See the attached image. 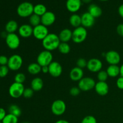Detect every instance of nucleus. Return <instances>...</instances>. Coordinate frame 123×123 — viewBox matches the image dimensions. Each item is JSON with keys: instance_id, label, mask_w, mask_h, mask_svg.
<instances>
[{"instance_id": "38", "label": "nucleus", "mask_w": 123, "mask_h": 123, "mask_svg": "<svg viewBox=\"0 0 123 123\" xmlns=\"http://www.w3.org/2000/svg\"><path fill=\"white\" fill-rule=\"evenodd\" d=\"M80 91L81 90L79 89V87H76V86L72 87L70 90V94L71 96H73V97H76V96H78L80 94Z\"/></svg>"}, {"instance_id": "42", "label": "nucleus", "mask_w": 123, "mask_h": 123, "mask_svg": "<svg viewBox=\"0 0 123 123\" xmlns=\"http://www.w3.org/2000/svg\"><path fill=\"white\" fill-rule=\"evenodd\" d=\"M7 114H6V111L4 108H0V121L2 122L3 119L6 116Z\"/></svg>"}, {"instance_id": "21", "label": "nucleus", "mask_w": 123, "mask_h": 123, "mask_svg": "<svg viewBox=\"0 0 123 123\" xmlns=\"http://www.w3.org/2000/svg\"><path fill=\"white\" fill-rule=\"evenodd\" d=\"M88 12L91 15H92L95 19L99 18L102 14V8L95 4H92L89 6L88 8Z\"/></svg>"}, {"instance_id": "14", "label": "nucleus", "mask_w": 123, "mask_h": 123, "mask_svg": "<svg viewBox=\"0 0 123 123\" xmlns=\"http://www.w3.org/2000/svg\"><path fill=\"white\" fill-rule=\"evenodd\" d=\"M56 20L55 14L53 12L48 11L42 16H41V24L46 26L52 25Z\"/></svg>"}, {"instance_id": "37", "label": "nucleus", "mask_w": 123, "mask_h": 123, "mask_svg": "<svg viewBox=\"0 0 123 123\" xmlns=\"http://www.w3.org/2000/svg\"><path fill=\"white\" fill-rule=\"evenodd\" d=\"M34 90H32L31 88H25L24 90V94H23V96L25 98H30L32 97L34 94Z\"/></svg>"}, {"instance_id": "46", "label": "nucleus", "mask_w": 123, "mask_h": 123, "mask_svg": "<svg viewBox=\"0 0 123 123\" xmlns=\"http://www.w3.org/2000/svg\"><path fill=\"white\" fill-rule=\"evenodd\" d=\"M120 76L123 77V64L120 67Z\"/></svg>"}, {"instance_id": "32", "label": "nucleus", "mask_w": 123, "mask_h": 123, "mask_svg": "<svg viewBox=\"0 0 123 123\" xmlns=\"http://www.w3.org/2000/svg\"><path fill=\"white\" fill-rule=\"evenodd\" d=\"M108 77H109V76H108L106 71L105 70H102L97 73V79H98V81L106 82V80L108 79Z\"/></svg>"}, {"instance_id": "44", "label": "nucleus", "mask_w": 123, "mask_h": 123, "mask_svg": "<svg viewBox=\"0 0 123 123\" xmlns=\"http://www.w3.org/2000/svg\"><path fill=\"white\" fill-rule=\"evenodd\" d=\"M42 72L44 74L49 73V67L48 66H43L42 67Z\"/></svg>"}, {"instance_id": "48", "label": "nucleus", "mask_w": 123, "mask_h": 123, "mask_svg": "<svg viewBox=\"0 0 123 123\" xmlns=\"http://www.w3.org/2000/svg\"><path fill=\"white\" fill-rule=\"evenodd\" d=\"M99 1H109V0H99Z\"/></svg>"}, {"instance_id": "11", "label": "nucleus", "mask_w": 123, "mask_h": 123, "mask_svg": "<svg viewBox=\"0 0 123 123\" xmlns=\"http://www.w3.org/2000/svg\"><path fill=\"white\" fill-rule=\"evenodd\" d=\"M105 60L109 65H118L121 61V56L118 52L110 50L105 54Z\"/></svg>"}, {"instance_id": "19", "label": "nucleus", "mask_w": 123, "mask_h": 123, "mask_svg": "<svg viewBox=\"0 0 123 123\" xmlns=\"http://www.w3.org/2000/svg\"><path fill=\"white\" fill-rule=\"evenodd\" d=\"M70 78L74 82H79L84 78V71L82 68L75 67L72 68L70 72Z\"/></svg>"}, {"instance_id": "26", "label": "nucleus", "mask_w": 123, "mask_h": 123, "mask_svg": "<svg viewBox=\"0 0 123 123\" xmlns=\"http://www.w3.org/2000/svg\"><path fill=\"white\" fill-rule=\"evenodd\" d=\"M27 70L30 74L36 75L42 72V67L37 62H33L28 66Z\"/></svg>"}, {"instance_id": "17", "label": "nucleus", "mask_w": 123, "mask_h": 123, "mask_svg": "<svg viewBox=\"0 0 123 123\" xmlns=\"http://www.w3.org/2000/svg\"><path fill=\"white\" fill-rule=\"evenodd\" d=\"M82 26L85 28L92 27L95 23V18L88 12L83 13L81 16Z\"/></svg>"}, {"instance_id": "6", "label": "nucleus", "mask_w": 123, "mask_h": 123, "mask_svg": "<svg viewBox=\"0 0 123 123\" xmlns=\"http://www.w3.org/2000/svg\"><path fill=\"white\" fill-rule=\"evenodd\" d=\"M24 90H25V87L24 84L14 82L10 86L8 89V93L12 98H18L23 96Z\"/></svg>"}, {"instance_id": "8", "label": "nucleus", "mask_w": 123, "mask_h": 123, "mask_svg": "<svg viewBox=\"0 0 123 123\" xmlns=\"http://www.w3.org/2000/svg\"><path fill=\"white\" fill-rule=\"evenodd\" d=\"M6 43L9 49L15 50L20 46V40L16 33L7 34L6 37Z\"/></svg>"}, {"instance_id": "39", "label": "nucleus", "mask_w": 123, "mask_h": 123, "mask_svg": "<svg viewBox=\"0 0 123 123\" xmlns=\"http://www.w3.org/2000/svg\"><path fill=\"white\" fill-rule=\"evenodd\" d=\"M8 58L6 55H0V66H7Z\"/></svg>"}, {"instance_id": "41", "label": "nucleus", "mask_w": 123, "mask_h": 123, "mask_svg": "<svg viewBox=\"0 0 123 123\" xmlns=\"http://www.w3.org/2000/svg\"><path fill=\"white\" fill-rule=\"evenodd\" d=\"M117 32L119 36L123 37V24H120L117 28Z\"/></svg>"}, {"instance_id": "12", "label": "nucleus", "mask_w": 123, "mask_h": 123, "mask_svg": "<svg viewBox=\"0 0 123 123\" xmlns=\"http://www.w3.org/2000/svg\"><path fill=\"white\" fill-rule=\"evenodd\" d=\"M103 64L100 60L97 58H91L87 62L86 68L92 73H98L102 70Z\"/></svg>"}, {"instance_id": "43", "label": "nucleus", "mask_w": 123, "mask_h": 123, "mask_svg": "<svg viewBox=\"0 0 123 123\" xmlns=\"http://www.w3.org/2000/svg\"><path fill=\"white\" fill-rule=\"evenodd\" d=\"M119 14L121 18H123V4H121L120 7H118V10Z\"/></svg>"}, {"instance_id": "7", "label": "nucleus", "mask_w": 123, "mask_h": 123, "mask_svg": "<svg viewBox=\"0 0 123 123\" xmlns=\"http://www.w3.org/2000/svg\"><path fill=\"white\" fill-rule=\"evenodd\" d=\"M94 79L90 77H84L78 82V87L82 91H88L94 88L96 85Z\"/></svg>"}, {"instance_id": "10", "label": "nucleus", "mask_w": 123, "mask_h": 123, "mask_svg": "<svg viewBox=\"0 0 123 123\" xmlns=\"http://www.w3.org/2000/svg\"><path fill=\"white\" fill-rule=\"evenodd\" d=\"M49 30L47 26L40 24L33 28V36L38 40H43L48 34Z\"/></svg>"}, {"instance_id": "50", "label": "nucleus", "mask_w": 123, "mask_h": 123, "mask_svg": "<svg viewBox=\"0 0 123 123\" xmlns=\"http://www.w3.org/2000/svg\"><path fill=\"white\" fill-rule=\"evenodd\" d=\"M0 123H2V122H1V121H0Z\"/></svg>"}, {"instance_id": "34", "label": "nucleus", "mask_w": 123, "mask_h": 123, "mask_svg": "<svg viewBox=\"0 0 123 123\" xmlns=\"http://www.w3.org/2000/svg\"><path fill=\"white\" fill-rule=\"evenodd\" d=\"M9 68L7 66H0V78L7 76L9 73Z\"/></svg>"}, {"instance_id": "25", "label": "nucleus", "mask_w": 123, "mask_h": 123, "mask_svg": "<svg viewBox=\"0 0 123 123\" xmlns=\"http://www.w3.org/2000/svg\"><path fill=\"white\" fill-rule=\"evenodd\" d=\"M69 22L71 26L74 28H78L82 25L81 22V16L79 14L74 13L70 17Z\"/></svg>"}, {"instance_id": "49", "label": "nucleus", "mask_w": 123, "mask_h": 123, "mask_svg": "<svg viewBox=\"0 0 123 123\" xmlns=\"http://www.w3.org/2000/svg\"><path fill=\"white\" fill-rule=\"evenodd\" d=\"M28 123V122H24V123Z\"/></svg>"}, {"instance_id": "20", "label": "nucleus", "mask_w": 123, "mask_h": 123, "mask_svg": "<svg viewBox=\"0 0 123 123\" xmlns=\"http://www.w3.org/2000/svg\"><path fill=\"white\" fill-rule=\"evenodd\" d=\"M72 32L70 29L64 28L60 31L58 35L61 42L67 43L72 38Z\"/></svg>"}, {"instance_id": "31", "label": "nucleus", "mask_w": 123, "mask_h": 123, "mask_svg": "<svg viewBox=\"0 0 123 123\" xmlns=\"http://www.w3.org/2000/svg\"><path fill=\"white\" fill-rule=\"evenodd\" d=\"M18 117L9 113L6 115L2 121V123H18Z\"/></svg>"}, {"instance_id": "16", "label": "nucleus", "mask_w": 123, "mask_h": 123, "mask_svg": "<svg viewBox=\"0 0 123 123\" xmlns=\"http://www.w3.org/2000/svg\"><path fill=\"white\" fill-rule=\"evenodd\" d=\"M82 3V0H67L66 8L68 12L74 14L80 10Z\"/></svg>"}, {"instance_id": "1", "label": "nucleus", "mask_w": 123, "mask_h": 123, "mask_svg": "<svg viewBox=\"0 0 123 123\" xmlns=\"http://www.w3.org/2000/svg\"><path fill=\"white\" fill-rule=\"evenodd\" d=\"M61 41L58 36L55 33H49L42 40V45L44 49L48 51H53L58 48Z\"/></svg>"}, {"instance_id": "33", "label": "nucleus", "mask_w": 123, "mask_h": 123, "mask_svg": "<svg viewBox=\"0 0 123 123\" xmlns=\"http://www.w3.org/2000/svg\"><path fill=\"white\" fill-rule=\"evenodd\" d=\"M26 80V76L22 73H18L14 76V82H15L23 84Z\"/></svg>"}, {"instance_id": "29", "label": "nucleus", "mask_w": 123, "mask_h": 123, "mask_svg": "<svg viewBox=\"0 0 123 123\" xmlns=\"http://www.w3.org/2000/svg\"><path fill=\"white\" fill-rule=\"evenodd\" d=\"M29 22H30V25L33 26V28L38 26V25L41 24V17L33 13L29 18Z\"/></svg>"}, {"instance_id": "47", "label": "nucleus", "mask_w": 123, "mask_h": 123, "mask_svg": "<svg viewBox=\"0 0 123 123\" xmlns=\"http://www.w3.org/2000/svg\"><path fill=\"white\" fill-rule=\"evenodd\" d=\"M92 0H82V2L85 4H89L92 1Z\"/></svg>"}, {"instance_id": "40", "label": "nucleus", "mask_w": 123, "mask_h": 123, "mask_svg": "<svg viewBox=\"0 0 123 123\" xmlns=\"http://www.w3.org/2000/svg\"><path fill=\"white\" fill-rule=\"evenodd\" d=\"M117 86L120 90H123V77L120 76L117 80Z\"/></svg>"}, {"instance_id": "30", "label": "nucleus", "mask_w": 123, "mask_h": 123, "mask_svg": "<svg viewBox=\"0 0 123 123\" xmlns=\"http://www.w3.org/2000/svg\"><path fill=\"white\" fill-rule=\"evenodd\" d=\"M58 49L61 54L66 55V54H68L70 52V46L67 43L61 42Z\"/></svg>"}, {"instance_id": "3", "label": "nucleus", "mask_w": 123, "mask_h": 123, "mask_svg": "<svg viewBox=\"0 0 123 123\" xmlns=\"http://www.w3.org/2000/svg\"><path fill=\"white\" fill-rule=\"evenodd\" d=\"M72 32V40L74 43L77 44L84 42L87 37V30L82 26L76 28Z\"/></svg>"}, {"instance_id": "28", "label": "nucleus", "mask_w": 123, "mask_h": 123, "mask_svg": "<svg viewBox=\"0 0 123 123\" xmlns=\"http://www.w3.org/2000/svg\"><path fill=\"white\" fill-rule=\"evenodd\" d=\"M8 112L9 114L14 115L17 117H19L21 115L22 111L20 108L16 105H12L8 108Z\"/></svg>"}, {"instance_id": "2", "label": "nucleus", "mask_w": 123, "mask_h": 123, "mask_svg": "<svg viewBox=\"0 0 123 123\" xmlns=\"http://www.w3.org/2000/svg\"><path fill=\"white\" fill-rule=\"evenodd\" d=\"M34 7L30 2H23L17 8V14L21 18H30L34 13Z\"/></svg>"}, {"instance_id": "15", "label": "nucleus", "mask_w": 123, "mask_h": 123, "mask_svg": "<svg viewBox=\"0 0 123 123\" xmlns=\"http://www.w3.org/2000/svg\"><path fill=\"white\" fill-rule=\"evenodd\" d=\"M18 32L22 38H29L33 34V27L30 24H23L19 27Z\"/></svg>"}, {"instance_id": "18", "label": "nucleus", "mask_w": 123, "mask_h": 123, "mask_svg": "<svg viewBox=\"0 0 123 123\" xmlns=\"http://www.w3.org/2000/svg\"><path fill=\"white\" fill-rule=\"evenodd\" d=\"M96 92L102 96H106L109 92V85L106 82L98 81L94 87Z\"/></svg>"}, {"instance_id": "5", "label": "nucleus", "mask_w": 123, "mask_h": 123, "mask_svg": "<svg viewBox=\"0 0 123 123\" xmlns=\"http://www.w3.org/2000/svg\"><path fill=\"white\" fill-rule=\"evenodd\" d=\"M23 64V59L21 56L18 54H14L8 58L7 66L12 71L19 70Z\"/></svg>"}, {"instance_id": "13", "label": "nucleus", "mask_w": 123, "mask_h": 123, "mask_svg": "<svg viewBox=\"0 0 123 123\" xmlns=\"http://www.w3.org/2000/svg\"><path fill=\"white\" fill-rule=\"evenodd\" d=\"M48 67H49V73L54 78H58L62 74V67L57 61H52Z\"/></svg>"}, {"instance_id": "24", "label": "nucleus", "mask_w": 123, "mask_h": 123, "mask_svg": "<svg viewBox=\"0 0 123 123\" xmlns=\"http://www.w3.org/2000/svg\"><path fill=\"white\" fill-rule=\"evenodd\" d=\"M43 81L40 78H35L31 80V88L34 91H39L43 88Z\"/></svg>"}, {"instance_id": "23", "label": "nucleus", "mask_w": 123, "mask_h": 123, "mask_svg": "<svg viewBox=\"0 0 123 123\" xmlns=\"http://www.w3.org/2000/svg\"><path fill=\"white\" fill-rule=\"evenodd\" d=\"M18 29L19 26L18 22L14 20H9L5 26L6 32L8 34L14 33L17 30H18Z\"/></svg>"}, {"instance_id": "45", "label": "nucleus", "mask_w": 123, "mask_h": 123, "mask_svg": "<svg viewBox=\"0 0 123 123\" xmlns=\"http://www.w3.org/2000/svg\"><path fill=\"white\" fill-rule=\"evenodd\" d=\"M55 123H70L68 122V121H67V120H58V121H56Z\"/></svg>"}, {"instance_id": "36", "label": "nucleus", "mask_w": 123, "mask_h": 123, "mask_svg": "<svg viewBox=\"0 0 123 123\" xmlns=\"http://www.w3.org/2000/svg\"><path fill=\"white\" fill-rule=\"evenodd\" d=\"M81 123H97V120L92 115H88L83 118Z\"/></svg>"}, {"instance_id": "9", "label": "nucleus", "mask_w": 123, "mask_h": 123, "mask_svg": "<svg viewBox=\"0 0 123 123\" xmlns=\"http://www.w3.org/2000/svg\"><path fill=\"white\" fill-rule=\"evenodd\" d=\"M66 110V105L62 100H56L51 106L52 112L56 116H61L64 114Z\"/></svg>"}, {"instance_id": "22", "label": "nucleus", "mask_w": 123, "mask_h": 123, "mask_svg": "<svg viewBox=\"0 0 123 123\" xmlns=\"http://www.w3.org/2000/svg\"><path fill=\"white\" fill-rule=\"evenodd\" d=\"M106 71L111 78H116L120 74V68L118 65H109Z\"/></svg>"}, {"instance_id": "4", "label": "nucleus", "mask_w": 123, "mask_h": 123, "mask_svg": "<svg viewBox=\"0 0 123 123\" xmlns=\"http://www.w3.org/2000/svg\"><path fill=\"white\" fill-rule=\"evenodd\" d=\"M53 61V55L51 52L44 50L41 52L37 57V62L41 66H49Z\"/></svg>"}, {"instance_id": "27", "label": "nucleus", "mask_w": 123, "mask_h": 123, "mask_svg": "<svg viewBox=\"0 0 123 123\" xmlns=\"http://www.w3.org/2000/svg\"><path fill=\"white\" fill-rule=\"evenodd\" d=\"M47 12L46 7L42 4H38L34 7V13L40 17Z\"/></svg>"}, {"instance_id": "35", "label": "nucleus", "mask_w": 123, "mask_h": 123, "mask_svg": "<svg viewBox=\"0 0 123 123\" xmlns=\"http://www.w3.org/2000/svg\"><path fill=\"white\" fill-rule=\"evenodd\" d=\"M87 62L88 61H86L85 59L82 58H80L78 59V60H77V62H76L77 67L83 69V68L86 67V66H87Z\"/></svg>"}]
</instances>
